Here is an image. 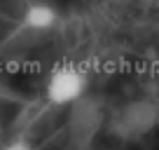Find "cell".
<instances>
[{
	"label": "cell",
	"mask_w": 159,
	"mask_h": 150,
	"mask_svg": "<svg viewBox=\"0 0 159 150\" xmlns=\"http://www.w3.org/2000/svg\"><path fill=\"white\" fill-rule=\"evenodd\" d=\"M89 77L77 63H59L49 70L45 82V96L54 105H70L87 94Z\"/></svg>",
	"instance_id": "1"
},
{
	"label": "cell",
	"mask_w": 159,
	"mask_h": 150,
	"mask_svg": "<svg viewBox=\"0 0 159 150\" xmlns=\"http://www.w3.org/2000/svg\"><path fill=\"white\" fill-rule=\"evenodd\" d=\"M26 28L30 30H49L52 26H56L59 21V12H56L54 5L45 2V0H35L24 10V16H21Z\"/></svg>",
	"instance_id": "2"
},
{
	"label": "cell",
	"mask_w": 159,
	"mask_h": 150,
	"mask_svg": "<svg viewBox=\"0 0 159 150\" xmlns=\"http://www.w3.org/2000/svg\"><path fill=\"white\" fill-rule=\"evenodd\" d=\"M0 150H33L26 141H10V143H5Z\"/></svg>",
	"instance_id": "3"
}]
</instances>
